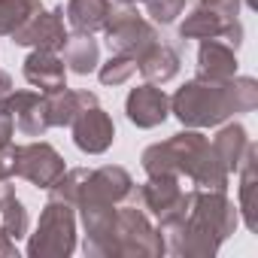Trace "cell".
Instances as JSON below:
<instances>
[{
  "label": "cell",
  "mask_w": 258,
  "mask_h": 258,
  "mask_svg": "<svg viewBox=\"0 0 258 258\" xmlns=\"http://www.w3.org/2000/svg\"><path fill=\"white\" fill-rule=\"evenodd\" d=\"M240 222L237 207L225 191L216 188H188L173 210L158 216V234L164 252L185 258H210L234 234Z\"/></svg>",
  "instance_id": "6da1fadb"
},
{
  "label": "cell",
  "mask_w": 258,
  "mask_h": 258,
  "mask_svg": "<svg viewBox=\"0 0 258 258\" xmlns=\"http://www.w3.org/2000/svg\"><path fill=\"white\" fill-rule=\"evenodd\" d=\"M258 106V82L252 76H234L228 82L191 79L170 97V112L185 127H216L231 115L252 112Z\"/></svg>",
  "instance_id": "7a4b0ae2"
},
{
  "label": "cell",
  "mask_w": 258,
  "mask_h": 258,
  "mask_svg": "<svg viewBox=\"0 0 258 258\" xmlns=\"http://www.w3.org/2000/svg\"><path fill=\"white\" fill-rule=\"evenodd\" d=\"M143 170L146 176H185L195 182V188H228V167L216 155L213 143L198 131L188 127L182 134H173L164 143H152L143 152Z\"/></svg>",
  "instance_id": "3957f363"
},
{
  "label": "cell",
  "mask_w": 258,
  "mask_h": 258,
  "mask_svg": "<svg viewBox=\"0 0 258 258\" xmlns=\"http://www.w3.org/2000/svg\"><path fill=\"white\" fill-rule=\"evenodd\" d=\"M76 207L58 198H49L40 225L28 240V255L31 258H67L76 249Z\"/></svg>",
  "instance_id": "277c9868"
},
{
  "label": "cell",
  "mask_w": 258,
  "mask_h": 258,
  "mask_svg": "<svg viewBox=\"0 0 258 258\" xmlns=\"http://www.w3.org/2000/svg\"><path fill=\"white\" fill-rule=\"evenodd\" d=\"M115 255L127 258H155L164 255V240L158 228H152L149 216L137 207L115 210Z\"/></svg>",
  "instance_id": "5b68a950"
},
{
  "label": "cell",
  "mask_w": 258,
  "mask_h": 258,
  "mask_svg": "<svg viewBox=\"0 0 258 258\" xmlns=\"http://www.w3.org/2000/svg\"><path fill=\"white\" fill-rule=\"evenodd\" d=\"M103 34H106V43H109V52H118V55H131L134 61L158 43V31L152 22H146L137 10L131 7H121V10H112V16L106 19L103 25Z\"/></svg>",
  "instance_id": "8992f818"
},
{
  "label": "cell",
  "mask_w": 258,
  "mask_h": 258,
  "mask_svg": "<svg viewBox=\"0 0 258 258\" xmlns=\"http://www.w3.org/2000/svg\"><path fill=\"white\" fill-rule=\"evenodd\" d=\"M64 170H67L64 158L46 140H34V143L13 146V176H22V179H28L37 188H46L49 191L61 179Z\"/></svg>",
  "instance_id": "52a82bcc"
},
{
  "label": "cell",
  "mask_w": 258,
  "mask_h": 258,
  "mask_svg": "<svg viewBox=\"0 0 258 258\" xmlns=\"http://www.w3.org/2000/svg\"><path fill=\"white\" fill-rule=\"evenodd\" d=\"M82 213L85 228V255L91 258H115V204L88 201L76 207Z\"/></svg>",
  "instance_id": "ba28073f"
},
{
  "label": "cell",
  "mask_w": 258,
  "mask_h": 258,
  "mask_svg": "<svg viewBox=\"0 0 258 258\" xmlns=\"http://www.w3.org/2000/svg\"><path fill=\"white\" fill-rule=\"evenodd\" d=\"M0 109H4L16 131H22L25 137H43L49 131V112H46V94L40 91H10L0 97Z\"/></svg>",
  "instance_id": "9c48e42d"
},
{
  "label": "cell",
  "mask_w": 258,
  "mask_h": 258,
  "mask_svg": "<svg viewBox=\"0 0 258 258\" xmlns=\"http://www.w3.org/2000/svg\"><path fill=\"white\" fill-rule=\"evenodd\" d=\"M70 127H73V143H76V149L85 152V155H103L112 146V140H115V124H112L109 112L100 109V103L85 106L70 121Z\"/></svg>",
  "instance_id": "30bf717a"
},
{
  "label": "cell",
  "mask_w": 258,
  "mask_h": 258,
  "mask_svg": "<svg viewBox=\"0 0 258 258\" xmlns=\"http://www.w3.org/2000/svg\"><path fill=\"white\" fill-rule=\"evenodd\" d=\"M16 46H31V49H46V52H61L67 43V28H64V10H40L28 25H22L13 34Z\"/></svg>",
  "instance_id": "8fae6325"
},
{
  "label": "cell",
  "mask_w": 258,
  "mask_h": 258,
  "mask_svg": "<svg viewBox=\"0 0 258 258\" xmlns=\"http://www.w3.org/2000/svg\"><path fill=\"white\" fill-rule=\"evenodd\" d=\"M124 112H127V121L131 124L149 131V127H158V124L167 121L170 97L155 82H143V85L131 88V94H127V100H124Z\"/></svg>",
  "instance_id": "7c38bea8"
},
{
  "label": "cell",
  "mask_w": 258,
  "mask_h": 258,
  "mask_svg": "<svg viewBox=\"0 0 258 258\" xmlns=\"http://www.w3.org/2000/svg\"><path fill=\"white\" fill-rule=\"evenodd\" d=\"M179 37L182 40H225L228 46H240L243 43V25L237 19H222L204 7H198L195 13L185 16V22L179 25Z\"/></svg>",
  "instance_id": "4fadbf2b"
},
{
  "label": "cell",
  "mask_w": 258,
  "mask_h": 258,
  "mask_svg": "<svg viewBox=\"0 0 258 258\" xmlns=\"http://www.w3.org/2000/svg\"><path fill=\"white\" fill-rule=\"evenodd\" d=\"M25 79L40 88V94H52L67 88V67L64 58L58 52H46V49H34L25 58Z\"/></svg>",
  "instance_id": "5bb4252c"
},
{
  "label": "cell",
  "mask_w": 258,
  "mask_h": 258,
  "mask_svg": "<svg viewBox=\"0 0 258 258\" xmlns=\"http://www.w3.org/2000/svg\"><path fill=\"white\" fill-rule=\"evenodd\" d=\"M198 76L213 82H228L237 76V49L225 40H201L198 49Z\"/></svg>",
  "instance_id": "9a60e30c"
},
{
  "label": "cell",
  "mask_w": 258,
  "mask_h": 258,
  "mask_svg": "<svg viewBox=\"0 0 258 258\" xmlns=\"http://www.w3.org/2000/svg\"><path fill=\"white\" fill-rule=\"evenodd\" d=\"M97 103V94L82 88V91H70V88H61V91H52L46 94V112H49V124L52 127H70V121L85 109V106H94Z\"/></svg>",
  "instance_id": "2e32d148"
},
{
  "label": "cell",
  "mask_w": 258,
  "mask_h": 258,
  "mask_svg": "<svg viewBox=\"0 0 258 258\" xmlns=\"http://www.w3.org/2000/svg\"><path fill=\"white\" fill-rule=\"evenodd\" d=\"M182 191H185V188H182L179 176L164 173V176H149V182L140 185L137 198H140L143 210H149L152 216H164L167 210L176 207V201L182 198Z\"/></svg>",
  "instance_id": "e0dca14e"
},
{
  "label": "cell",
  "mask_w": 258,
  "mask_h": 258,
  "mask_svg": "<svg viewBox=\"0 0 258 258\" xmlns=\"http://www.w3.org/2000/svg\"><path fill=\"white\" fill-rule=\"evenodd\" d=\"M179 52L173 49V46H167V43H155V46H149L140 58H137V70L149 79V82H155V85H164V82H170L176 73H179Z\"/></svg>",
  "instance_id": "ac0fdd59"
},
{
  "label": "cell",
  "mask_w": 258,
  "mask_h": 258,
  "mask_svg": "<svg viewBox=\"0 0 258 258\" xmlns=\"http://www.w3.org/2000/svg\"><path fill=\"white\" fill-rule=\"evenodd\" d=\"M237 173H240V213H243L246 228L255 231L258 228V216H255V210H258V201H255V191H258V149H255V143L246 146V155H243Z\"/></svg>",
  "instance_id": "d6986e66"
},
{
  "label": "cell",
  "mask_w": 258,
  "mask_h": 258,
  "mask_svg": "<svg viewBox=\"0 0 258 258\" xmlns=\"http://www.w3.org/2000/svg\"><path fill=\"white\" fill-rule=\"evenodd\" d=\"M61 52H64V67L79 73V76L94 73L97 64H100V46H97L94 34H82V31L67 34V43H64Z\"/></svg>",
  "instance_id": "ffe728a7"
},
{
  "label": "cell",
  "mask_w": 258,
  "mask_h": 258,
  "mask_svg": "<svg viewBox=\"0 0 258 258\" xmlns=\"http://www.w3.org/2000/svg\"><path fill=\"white\" fill-rule=\"evenodd\" d=\"M64 16L73 31L94 34V31H103L106 19L112 16V0H67Z\"/></svg>",
  "instance_id": "44dd1931"
},
{
  "label": "cell",
  "mask_w": 258,
  "mask_h": 258,
  "mask_svg": "<svg viewBox=\"0 0 258 258\" xmlns=\"http://www.w3.org/2000/svg\"><path fill=\"white\" fill-rule=\"evenodd\" d=\"M249 143H252V140H249V134H246L243 124L231 121V124L219 127V134L213 137V149H216V155L222 158V164L228 167V173H237V167H240V161H243Z\"/></svg>",
  "instance_id": "7402d4cb"
},
{
  "label": "cell",
  "mask_w": 258,
  "mask_h": 258,
  "mask_svg": "<svg viewBox=\"0 0 258 258\" xmlns=\"http://www.w3.org/2000/svg\"><path fill=\"white\" fill-rule=\"evenodd\" d=\"M43 10L40 0H0V37H13Z\"/></svg>",
  "instance_id": "603a6c76"
},
{
  "label": "cell",
  "mask_w": 258,
  "mask_h": 258,
  "mask_svg": "<svg viewBox=\"0 0 258 258\" xmlns=\"http://www.w3.org/2000/svg\"><path fill=\"white\" fill-rule=\"evenodd\" d=\"M0 231H7L13 240L28 237V210L16 195L0 201Z\"/></svg>",
  "instance_id": "cb8c5ba5"
},
{
  "label": "cell",
  "mask_w": 258,
  "mask_h": 258,
  "mask_svg": "<svg viewBox=\"0 0 258 258\" xmlns=\"http://www.w3.org/2000/svg\"><path fill=\"white\" fill-rule=\"evenodd\" d=\"M134 73H137V61L131 55H118V52H112L109 61L100 64V70H97L103 85H124Z\"/></svg>",
  "instance_id": "d4e9b609"
},
{
  "label": "cell",
  "mask_w": 258,
  "mask_h": 258,
  "mask_svg": "<svg viewBox=\"0 0 258 258\" xmlns=\"http://www.w3.org/2000/svg\"><path fill=\"white\" fill-rule=\"evenodd\" d=\"M146 4V13H149V19L155 22V25H173L179 16H182V10H185V0H143Z\"/></svg>",
  "instance_id": "484cf974"
},
{
  "label": "cell",
  "mask_w": 258,
  "mask_h": 258,
  "mask_svg": "<svg viewBox=\"0 0 258 258\" xmlns=\"http://www.w3.org/2000/svg\"><path fill=\"white\" fill-rule=\"evenodd\" d=\"M198 7L222 16V19H237L240 16V0H198Z\"/></svg>",
  "instance_id": "4316f807"
},
{
  "label": "cell",
  "mask_w": 258,
  "mask_h": 258,
  "mask_svg": "<svg viewBox=\"0 0 258 258\" xmlns=\"http://www.w3.org/2000/svg\"><path fill=\"white\" fill-rule=\"evenodd\" d=\"M0 258H19V249H16V240L7 234V231H0Z\"/></svg>",
  "instance_id": "83f0119b"
},
{
  "label": "cell",
  "mask_w": 258,
  "mask_h": 258,
  "mask_svg": "<svg viewBox=\"0 0 258 258\" xmlns=\"http://www.w3.org/2000/svg\"><path fill=\"white\" fill-rule=\"evenodd\" d=\"M10 91H13V76H10L7 70H0V97L10 94Z\"/></svg>",
  "instance_id": "f1b7e54d"
},
{
  "label": "cell",
  "mask_w": 258,
  "mask_h": 258,
  "mask_svg": "<svg viewBox=\"0 0 258 258\" xmlns=\"http://www.w3.org/2000/svg\"><path fill=\"white\" fill-rule=\"evenodd\" d=\"M115 4H121V7H134V4H140V0H115Z\"/></svg>",
  "instance_id": "f546056e"
}]
</instances>
